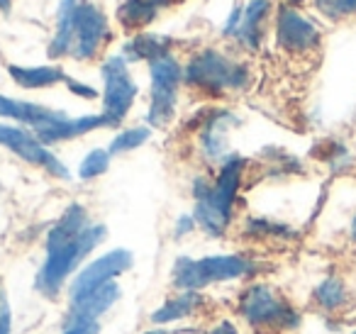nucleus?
Listing matches in <instances>:
<instances>
[{"label": "nucleus", "mask_w": 356, "mask_h": 334, "mask_svg": "<svg viewBox=\"0 0 356 334\" xmlns=\"http://www.w3.org/2000/svg\"><path fill=\"white\" fill-rule=\"evenodd\" d=\"M103 225H90L83 205H69L47 234V259L37 273V290L54 298L71 278L76 266L105 239Z\"/></svg>", "instance_id": "f257e3e1"}, {"label": "nucleus", "mask_w": 356, "mask_h": 334, "mask_svg": "<svg viewBox=\"0 0 356 334\" xmlns=\"http://www.w3.org/2000/svg\"><path fill=\"white\" fill-rule=\"evenodd\" d=\"M242 166L244 161L239 157H229L225 161L220 176L215 183L198 178L193 183V196H195V222L203 227L208 234L220 237L229 227L232 220V205L237 198V188L242 181Z\"/></svg>", "instance_id": "f03ea898"}, {"label": "nucleus", "mask_w": 356, "mask_h": 334, "mask_svg": "<svg viewBox=\"0 0 356 334\" xmlns=\"http://www.w3.org/2000/svg\"><path fill=\"white\" fill-rule=\"evenodd\" d=\"M184 79L193 88L205 93H229V90H244L252 81L249 69L237 64L218 49H203L188 61Z\"/></svg>", "instance_id": "7ed1b4c3"}, {"label": "nucleus", "mask_w": 356, "mask_h": 334, "mask_svg": "<svg viewBox=\"0 0 356 334\" xmlns=\"http://www.w3.org/2000/svg\"><path fill=\"white\" fill-rule=\"evenodd\" d=\"M254 264L244 256L220 254V256H203V259H188L178 256L171 269L173 285L181 290H200L210 283H222V280H237L242 276L252 273Z\"/></svg>", "instance_id": "20e7f679"}, {"label": "nucleus", "mask_w": 356, "mask_h": 334, "mask_svg": "<svg viewBox=\"0 0 356 334\" xmlns=\"http://www.w3.org/2000/svg\"><path fill=\"white\" fill-rule=\"evenodd\" d=\"M239 315L247 319L252 327L266 329V332H278V329L298 327L300 317L291 308L286 298L276 288L266 283H254L239 298Z\"/></svg>", "instance_id": "39448f33"}, {"label": "nucleus", "mask_w": 356, "mask_h": 334, "mask_svg": "<svg viewBox=\"0 0 356 334\" xmlns=\"http://www.w3.org/2000/svg\"><path fill=\"white\" fill-rule=\"evenodd\" d=\"M100 74H103V84H105L103 113L100 115L108 120L110 127H118L127 118L129 110H132V103L137 98V84L129 76L124 56H110V59H105Z\"/></svg>", "instance_id": "423d86ee"}, {"label": "nucleus", "mask_w": 356, "mask_h": 334, "mask_svg": "<svg viewBox=\"0 0 356 334\" xmlns=\"http://www.w3.org/2000/svg\"><path fill=\"white\" fill-rule=\"evenodd\" d=\"M181 79H184V69L171 54H163L152 61V105H149L147 115L149 125L163 127L171 122Z\"/></svg>", "instance_id": "0eeeda50"}, {"label": "nucleus", "mask_w": 356, "mask_h": 334, "mask_svg": "<svg viewBox=\"0 0 356 334\" xmlns=\"http://www.w3.org/2000/svg\"><path fill=\"white\" fill-rule=\"evenodd\" d=\"M110 37L108 17L98 6L88 0H74V42L71 56L79 61H88L103 49Z\"/></svg>", "instance_id": "6e6552de"}, {"label": "nucleus", "mask_w": 356, "mask_h": 334, "mask_svg": "<svg viewBox=\"0 0 356 334\" xmlns=\"http://www.w3.org/2000/svg\"><path fill=\"white\" fill-rule=\"evenodd\" d=\"M0 144L6 149H10L13 154H17L20 159H25L32 166H40L44 171H49L56 178H69V168L56 159V154H51L47 149V144H42L37 139V134L27 132L22 127H13V125H0Z\"/></svg>", "instance_id": "1a4fd4ad"}, {"label": "nucleus", "mask_w": 356, "mask_h": 334, "mask_svg": "<svg viewBox=\"0 0 356 334\" xmlns=\"http://www.w3.org/2000/svg\"><path fill=\"white\" fill-rule=\"evenodd\" d=\"M132 261L134 259L127 249H113V251H108V254L93 259L83 271L76 273L74 280H71V288H69L71 300L83 298V295L93 293L95 288H100V285L110 283L113 278L122 276L124 271L132 266Z\"/></svg>", "instance_id": "9d476101"}, {"label": "nucleus", "mask_w": 356, "mask_h": 334, "mask_svg": "<svg viewBox=\"0 0 356 334\" xmlns=\"http://www.w3.org/2000/svg\"><path fill=\"white\" fill-rule=\"evenodd\" d=\"M276 37L283 49L296 51V54L310 51L320 45V32H317V27L312 25L307 17H302L298 10H293V8H281V13H278Z\"/></svg>", "instance_id": "9b49d317"}, {"label": "nucleus", "mask_w": 356, "mask_h": 334, "mask_svg": "<svg viewBox=\"0 0 356 334\" xmlns=\"http://www.w3.org/2000/svg\"><path fill=\"white\" fill-rule=\"evenodd\" d=\"M0 118H10L15 122L30 125L37 132V129L47 127V125L64 120L66 113L44 108V105H37V103H27V100H15V98H8V95H0Z\"/></svg>", "instance_id": "f8f14e48"}, {"label": "nucleus", "mask_w": 356, "mask_h": 334, "mask_svg": "<svg viewBox=\"0 0 356 334\" xmlns=\"http://www.w3.org/2000/svg\"><path fill=\"white\" fill-rule=\"evenodd\" d=\"M100 127H110L103 115H83V118H76V120L64 118L59 122H51L47 127L37 129L35 134L42 144H54V142H66V139L81 137V134H88Z\"/></svg>", "instance_id": "ddd939ff"}, {"label": "nucleus", "mask_w": 356, "mask_h": 334, "mask_svg": "<svg viewBox=\"0 0 356 334\" xmlns=\"http://www.w3.org/2000/svg\"><path fill=\"white\" fill-rule=\"evenodd\" d=\"M120 298V285L115 280L110 283L100 285L95 288L93 293L83 295L79 300H71V312L69 315H76V317H83V319H98L103 312H108Z\"/></svg>", "instance_id": "4468645a"}, {"label": "nucleus", "mask_w": 356, "mask_h": 334, "mask_svg": "<svg viewBox=\"0 0 356 334\" xmlns=\"http://www.w3.org/2000/svg\"><path fill=\"white\" fill-rule=\"evenodd\" d=\"M13 81L22 88H49L56 84H66L69 76L64 74L61 66H8Z\"/></svg>", "instance_id": "2eb2a0df"}, {"label": "nucleus", "mask_w": 356, "mask_h": 334, "mask_svg": "<svg viewBox=\"0 0 356 334\" xmlns=\"http://www.w3.org/2000/svg\"><path fill=\"white\" fill-rule=\"evenodd\" d=\"M203 305V295L198 290H184V293L173 295L159 310L152 312V322L154 324H168V322H178V319L191 317L195 310Z\"/></svg>", "instance_id": "dca6fc26"}, {"label": "nucleus", "mask_w": 356, "mask_h": 334, "mask_svg": "<svg viewBox=\"0 0 356 334\" xmlns=\"http://www.w3.org/2000/svg\"><path fill=\"white\" fill-rule=\"evenodd\" d=\"M234 122V118L225 110H218V113L210 115L208 125L203 127V134H200V144H203V152L208 154L210 159H220L227 149V127Z\"/></svg>", "instance_id": "f3484780"}, {"label": "nucleus", "mask_w": 356, "mask_h": 334, "mask_svg": "<svg viewBox=\"0 0 356 334\" xmlns=\"http://www.w3.org/2000/svg\"><path fill=\"white\" fill-rule=\"evenodd\" d=\"M163 3H168V0H124L118 10V20L127 30H139L156 17L159 6H163Z\"/></svg>", "instance_id": "a211bd4d"}, {"label": "nucleus", "mask_w": 356, "mask_h": 334, "mask_svg": "<svg viewBox=\"0 0 356 334\" xmlns=\"http://www.w3.org/2000/svg\"><path fill=\"white\" fill-rule=\"evenodd\" d=\"M74 42V0H61L56 13V35L49 45V56H71Z\"/></svg>", "instance_id": "6ab92c4d"}, {"label": "nucleus", "mask_w": 356, "mask_h": 334, "mask_svg": "<svg viewBox=\"0 0 356 334\" xmlns=\"http://www.w3.org/2000/svg\"><path fill=\"white\" fill-rule=\"evenodd\" d=\"M268 13V0H252L242 13V20H239L234 37L244 42L247 47H257L259 37H261V22Z\"/></svg>", "instance_id": "aec40b11"}, {"label": "nucleus", "mask_w": 356, "mask_h": 334, "mask_svg": "<svg viewBox=\"0 0 356 334\" xmlns=\"http://www.w3.org/2000/svg\"><path fill=\"white\" fill-rule=\"evenodd\" d=\"M168 45H171V40H168V37L137 35L127 47H124V56H127V59H134V61L149 59V64H152L154 59L168 54Z\"/></svg>", "instance_id": "412c9836"}, {"label": "nucleus", "mask_w": 356, "mask_h": 334, "mask_svg": "<svg viewBox=\"0 0 356 334\" xmlns=\"http://www.w3.org/2000/svg\"><path fill=\"white\" fill-rule=\"evenodd\" d=\"M346 288H344V280L341 278H325L320 285H317V290H315V303L320 305L322 310H339L341 305L346 303Z\"/></svg>", "instance_id": "4be33fe9"}, {"label": "nucleus", "mask_w": 356, "mask_h": 334, "mask_svg": "<svg viewBox=\"0 0 356 334\" xmlns=\"http://www.w3.org/2000/svg\"><path fill=\"white\" fill-rule=\"evenodd\" d=\"M149 139V129L147 127H132V129H124V132H120L118 137L110 142L108 152L110 157L113 154H124V152H132V149L142 147L144 142Z\"/></svg>", "instance_id": "5701e85b"}, {"label": "nucleus", "mask_w": 356, "mask_h": 334, "mask_svg": "<svg viewBox=\"0 0 356 334\" xmlns=\"http://www.w3.org/2000/svg\"><path fill=\"white\" fill-rule=\"evenodd\" d=\"M108 166H110V152H105V149H93V152L86 154V159L81 161L79 176L90 181V178L103 176V173L108 171Z\"/></svg>", "instance_id": "b1692460"}, {"label": "nucleus", "mask_w": 356, "mask_h": 334, "mask_svg": "<svg viewBox=\"0 0 356 334\" xmlns=\"http://www.w3.org/2000/svg\"><path fill=\"white\" fill-rule=\"evenodd\" d=\"M315 6L322 15L332 17V20L356 15V0H315Z\"/></svg>", "instance_id": "393cba45"}, {"label": "nucleus", "mask_w": 356, "mask_h": 334, "mask_svg": "<svg viewBox=\"0 0 356 334\" xmlns=\"http://www.w3.org/2000/svg\"><path fill=\"white\" fill-rule=\"evenodd\" d=\"M98 319H83L76 317V315H69L64 322V334H98Z\"/></svg>", "instance_id": "a878e982"}, {"label": "nucleus", "mask_w": 356, "mask_h": 334, "mask_svg": "<svg viewBox=\"0 0 356 334\" xmlns=\"http://www.w3.org/2000/svg\"><path fill=\"white\" fill-rule=\"evenodd\" d=\"M13 332V312L10 303H8V293L3 278H0V334H10Z\"/></svg>", "instance_id": "bb28decb"}, {"label": "nucleus", "mask_w": 356, "mask_h": 334, "mask_svg": "<svg viewBox=\"0 0 356 334\" xmlns=\"http://www.w3.org/2000/svg\"><path fill=\"white\" fill-rule=\"evenodd\" d=\"M66 86L71 88V93H76V95H81V98H95V88H90V86H83V84H79V81H74V79H69L66 81Z\"/></svg>", "instance_id": "cd10ccee"}, {"label": "nucleus", "mask_w": 356, "mask_h": 334, "mask_svg": "<svg viewBox=\"0 0 356 334\" xmlns=\"http://www.w3.org/2000/svg\"><path fill=\"white\" fill-rule=\"evenodd\" d=\"M195 217L193 215H184V217H178V222H176V234L178 237H184V234H188V232H193L195 230Z\"/></svg>", "instance_id": "c85d7f7f"}, {"label": "nucleus", "mask_w": 356, "mask_h": 334, "mask_svg": "<svg viewBox=\"0 0 356 334\" xmlns=\"http://www.w3.org/2000/svg\"><path fill=\"white\" fill-rule=\"evenodd\" d=\"M208 334H237V327H234L229 319H222V322H218L213 329H210Z\"/></svg>", "instance_id": "c756f323"}, {"label": "nucleus", "mask_w": 356, "mask_h": 334, "mask_svg": "<svg viewBox=\"0 0 356 334\" xmlns=\"http://www.w3.org/2000/svg\"><path fill=\"white\" fill-rule=\"evenodd\" d=\"M13 8V0H0V13H8Z\"/></svg>", "instance_id": "7c9ffc66"}, {"label": "nucleus", "mask_w": 356, "mask_h": 334, "mask_svg": "<svg viewBox=\"0 0 356 334\" xmlns=\"http://www.w3.org/2000/svg\"><path fill=\"white\" fill-rule=\"evenodd\" d=\"M351 241H356V215H354V220H351Z\"/></svg>", "instance_id": "2f4dec72"}, {"label": "nucleus", "mask_w": 356, "mask_h": 334, "mask_svg": "<svg viewBox=\"0 0 356 334\" xmlns=\"http://www.w3.org/2000/svg\"><path fill=\"white\" fill-rule=\"evenodd\" d=\"M147 334H168L166 329H154V332H147Z\"/></svg>", "instance_id": "473e14b6"}, {"label": "nucleus", "mask_w": 356, "mask_h": 334, "mask_svg": "<svg viewBox=\"0 0 356 334\" xmlns=\"http://www.w3.org/2000/svg\"><path fill=\"white\" fill-rule=\"evenodd\" d=\"M293 3H300V0H293Z\"/></svg>", "instance_id": "72a5a7b5"}, {"label": "nucleus", "mask_w": 356, "mask_h": 334, "mask_svg": "<svg viewBox=\"0 0 356 334\" xmlns=\"http://www.w3.org/2000/svg\"><path fill=\"white\" fill-rule=\"evenodd\" d=\"M354 334H356V332H354Z\"/></svg>", "instance_id": "f704fd0d"}]
</instances>
